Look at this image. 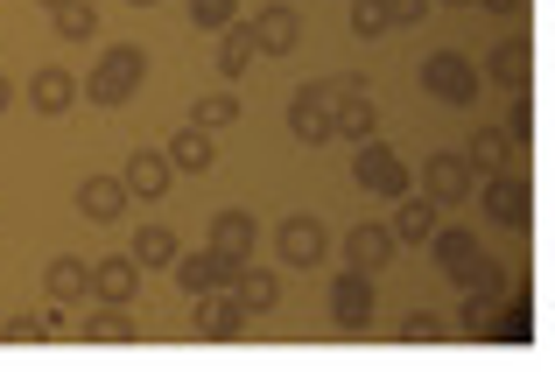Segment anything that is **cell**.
<instances>
[{"label":"cell","mask_w":555,"mask_h":372,"mask_svg":"<svg viewBox=\"0 0 555 372\" xmlns=\"http://www.w3.org/2000/svg\"><path fill=\"white\" fill-rule=\"evenodd\" d=\"M422 197H436V204H464L472 197V169H464V155H429L422 162Z\"/></svg>","instance_id":"cell-11"},{"label":"cell","mask_w":555,"mask_h":372,"mask_svg":"<svg viewBox=\"0 0 555 372\" xmlns=\"http://www.w3.org/2000/svg\"><path fill=\"white\" fill-rule=\"evenodd\" d=\"M190 337H211V345H225V337H240L246 331V309L232 303V288H204V295H190Z\"/></svg>","instance_id":"cell-7"},{"label":"cell","mask_w":555,"mask_h":372,"mask_svg":"<svg viewBox=\"0 0 555 372\" xmlns=\"http://www.w3.org/2000/svg\"><path fill=\"white\" fill-rule=\"evenodd\" d=\"M254 211H218L211 218V253H225V260H254Z\"/></svg>","instance_id":"cell-20"},{"label":"cell","mask_w":555,"mask_h":372,"mask_svg":"<svg viewBox=\"0 0 555 372\" xmlns=\"http://www.w3.org/2000/svg\"><path fill=\"white\" fill-rule=\"evenodd\" d=\"M232 120H240V99H232V92H211V99L190 106V127H204V133H218V127H232Z\"/></svg>","instance_id":"cell-32"},{"label":"cell","mask_w":555,"mask_h":372,"mask_svg":"<svg viewBox=\"0 0 555 372\" xmlns=\"http://www.w3.org/2000/svg\"><path fill=\"white\" fill-rule=\"evenodd\" d=\"M443 331H450V323L436 317V309H408V317H401V337H408V345H443Z\"/></svg>","instance_id":"cell-33"},{"label":"cell","mask_w":555,"mask_h":372,"mask_svg":"<svg viewBox=\"0 0 555 372\" xmlns=\"http://www.w3.org/2000/svg\"><path fill=\"white\" fill-rule=\"evenodd\" d=\"M85 295L134 309V295H141V267L127 260V253H113V260H92V274H85Z\"/></svg>","instance_id":"cell-9"},{"label":"cell","mask_w":555,"mask_h":372,"mask_svg":"<svg viewBox=\"0 0 555 372\" xmlns=\"http://www.w3.org/2000/svg\"><path fill=\"white\" fill-rule=\"evenodd\" d=\"M352 183H359V190H373V197H408V162L393 155L387 141H359Z\"/></svg>","instance_id":"cell-5"},{"label":"cell","mask_w":555,"mask_h":372,"mask_svg":"<svg viewBox=\"0 0 555 372\" xmlns=\"http://www.w3.org/2000/svg\"><path fill=\"white\" fill-rule=\"evenodd\" d=\"M78 211L92 218V226H120L127 183H120V176H85V183H78Z\"/></svg>","instance_id":"cell-15"},{"label":"cell","mask_w":555,"mask_h":372,"mask_svg":"<svg viewBox=\"0 0 555 372\" xmlns=\"http://www.w3.org/2000/svg\"><path fill=\"white\" fill-rule=\"evenodd\" d=\"M478 211H486L492 226H506V232H528V226H534V197H528V183H520V169L486 176V190H478Z\"/></svg>","instance_id":"cell-4"},{"label":"cell","mask_w":555,"mask_h":372,"mask_svg":"<svg viewBox=\"0 0 555 372\" xmlns=\"http://www.w3.org/2000/svg\"><path fill=\"white\" fill-rule=\"evenodd\" d=\"M506 162H514V141H506L500 127H478L472 147H464V169H492V176H500Z\"/></svg>","instance_id":"cell-25"},{"label":"cell","mask_w":555,"mask_h":372,"mask_svg":"<svg viewBox=\"0 0 555 372\" xmlns=\"http://www.w3.org/2000/svg\"><path fill=\"white\" fill-rule=\"evenodd\" d=\"M422 92H436L443 106H472V99H478V64H472L464 50L422 56Z\"/></svg>","instance_id":"cell-3"},{"label":"cell","mask_w":555,"mask_h":372,"mask_svg":"<svg viewBox=\"0 0 555 372\" xmlns=\"http://www.w3.org/2000/svg\"><path fill=\"white\" fill-rule=\"evenodd\" d=\"M8 106H14V85H8V78H0V113H8Z\"/></svg>","instance_id":"cell-41"},{"label":"cell","mask_w":555,"mask_h":372,"mask_svg":"<svg viewBox=\"0 0 555 372\" xmlns=\"http://www.w3.org/2000/svg\"><path fill=\"white\" fill-rule=\"evenodd\" d=\"M274 246H282V260H288V267H317L331 240H324V226H317V218H288V226L274 232Z\"/></svg>","instance_id":"cell-18"},{"label":"cell","mask_w":555,"mask_h":372,"mask_svg":"<svg viewBox=\"0 0 555 372\" xmlns=\"http://www.w3.org/2000/svg\"><path fill=\"white\" fill-rule=\"evenodd\" d=\"M141 78H149V50H141V42H120V50H106L92 64L85 99H92V106H127V99L141 92Z\"/></svg>","instance_id":"cell-1"},{"label":"cell","mask_w":555,"mask_h":372,"mask_svg":"<svg viewBox=\"0 0 555 372\" xmlns=\"http://www.w3.org/2000/svg\"><path fill=\"white\" fill-rule=\"evenodd\" d=\"M127 8H155V0H127Z\"/></svg>","instance_id":"cell-43"},{"label":"cell","mask_w":555,"mask_h":372,"mask_svg":"<svg viewBox=\"0 0 555 372\" xmlns=\"http://www.w3.org/2000/svg\"><path fill=\"white\" fill-rule=\"evenodd\" d=\"M50 22H56V36H64V42H92L99 36V8H92V0H56Z\"/></svg>","instance_id":"cell-26"},{"label":"cell","mask_w":555,"mask_h":372,"mask_svg":"<svg viewBox=\"0 0 555 372\" xmlns=\"http://www.w3.org/2000/svg\"><path fill=\"white\" fill-rule=\"evenodd\" d=\"M42 8H56V0H42Z\"/></svg>","instance_id":"cell-44"},{"label":"cell","mask_w":555,"mask_h":372,"mask_svg":"<svg viewBox=\"0 0 555 372\" xmlns=\"http://www.w3.org/2000/svg\"><path fill=\"white\" fill-rule=\"evenodd\" d=\"M352 36H387V8L379 0H352Z\"/></svg>","instance_id":"cell-35"},{"label":"cell","mask_w":555,"mask_h":372,"mask_svg":"<svg viewBox=\"0 0 555 372\" xmlns=\"http://www.w3.org/2000/svg\"><path fill=\"white\" fill-rule=\"evenodd\" d=\"M436 226H443V204H436V197H415V190H408V197H401V211L387 218L393 246H422V240H429Z\"/></svg>","instance_id":"cell-14"},{"label":"cell","mask_w":555,"mask_h":372,"mask_svg":"<svg viewBox=\"0 0 555 372\" xmlns=\"http://www.w3.org/2000/svg\"><path fill=\"white\" fill-rule=\"evenodd\" d=\"M120 183H127V197H163L169 183H177V169H169V155H155V147H141L134 162L120 169Z\"/></svg>","instance_id":"cell-19"},{"label":"cell","mask_w":555,"mask_h":372,"mask_svg":"<svg viewBox=\"0 0 555 372\" xmlns=\"http://www.w3.org/2000/svg\"><path fill=\"white\" fill-rule=\"evenodd\" d=\"M492 317H500V295H472V288H464L457 331H464V337H492Z\"/></svg>","instance_id":"cell-31"},{"label":"cell","mask_w":555,"mask_h":372,"mask_svg":"<svg viewBox=\"0 0 555 372\" xmlns=\"http://www.w3.org/2000/svg\"><path fill=\"white\" fill-rule=\"evenodd\" d=\"M486 70L506 85V92H528V42H520V36H506L500 50H492V64H486Z\"/></svg>","instance_id":"cell-27"},{"label":"cell","mask_w":555,"mask_h":372,"mask_svg":"<svg viewBox=\"0 0 555 372\" xmlns=\"http://www.w3.org/2000/svg\"><path fill=\"white\" fill-rule=\"evenodd\" d=\"M85 337H92V345H127V337H141V323H134V309L99 303L92 317H85Z\"/></svg>","instance_id":"cell-24"},{"label":"cell","mask_w":555,"mask_h":372,"mask_svg":"<svg viewBox=\"0 0 555 372\" xmlns=\"http://www.w3.org/2000/svg\"><path fill=\"white\" fill-rule=\"evenodd\" d=\"M443 8H478V0H443Z\"/></svg>","instance_id":"cell-42"},{"label":"cell","mask_w":555,"mask_h":372,"mask_svg":"<svg viewBox=\"0 0 555 372\" xmlns=\"http://www.w3.org/2000/svg\"><path fill=\"white\" fill-rule=\"evenodd\" d=\"M246 28H254V50L260 56H288V50H296V36H302V14L288 8V0H268Z\"/></svg>","instance_id":"cell-10"},{"label":"cell","mask_w":555,"mask_h":372,"mask_svg":"<svg viewBox=\"0 0 555 372\" xmlns=\"http://www.w3.org/2000/svg\"><path fill=\"white\" fill-rule=\"evenodd\" d=\"M373 127H379V106H373V92H366V78H331V141H373Z\"/></svg>","instance_id":"cell-2"},{"label":"cell","mask_w":555,"mask_h":372,"mask_svg":"<svg viewBox=\"0 0 555 372\" xmlns=\"http://www.w3.org/2000/svg\"><path fill=\"white\" fill-rule=\"evenodd\" d=\"M36 331H42V337H64V303H50V309H42V317H36Z\"/></svg>","instance_id":"cell-39"},{"label":"cell","mask_w":555,"mask_h":372,"mask_svg":"<svg viewBox=\"0 0 555 372\" xmlns=\"http://www.w3.org/2000/svg\"><path fill=\"white\" fill-rule=\"evenodd\" d=\"M28 106L36 113H70L78 106V78H70L64 64H42L36 78H28Z\"/></svg>","instance_id":"cell-16"},{"label":"cell","mask_w":555,"mask_h":372,"mask_svg":"<svg viewBox=\"0 0 555 372\" xmlns=\"http://www.w3.org/2000/svg\"><path fill=\"white\" fill-rule=\"evenodd\" d=\"M232 267H240V260H225V253L204 246V253H177V260H169V274L183 281V295H204V288H225Z\"/></svg>","instance_id":"cell-12"},{"label":"cell","mask_w":555,"mask_h":372,"mask_svg":"<svg viewBox=\"0 0 555 372\" xmlns=\"http://www.w3.org/2000/svg\"><path fill=\"white\" fill-rule=\"evenodd\" d=\"M240 22V0H190V28H225Z\"/></svg>","instance_id":"cell-34"},{"label":"cell","mask_w":555,"mask_h":372,"mask_svg":"<svg viewBox=\"0 0 555 372\" xmlns=\"http://www.w3.org/2000/svg\"><path fill=\"white\" fill-rule=\"evenodd\" d=\"M429 253H436V260H443V274L457 281L464 267L478 260V232H464V226H436V232H429Z\"/></svg>","instance_id":"cell-22"},{"label":"cell","mask_w":555,"mask_h":372,"mask_svg":"<svg viewBox=\"0 0 555 372\" xmlns=\"http://www.w3.org/2000/svg\"><path fill=\"white\" fill-rule=\"evenodd\" d=\"M177 232H169V226H141L134 232V253H127V260H134V267H169V260H177Z\"/></svg>","instance_id":"cell-28"},{"label":"cell","mask_w":555,"mask_h":372,"mask_svg":"<svg viewBox=\"0 0 555 372\" xmlns=\"http://www.w3.org/2000/svg\"><path fill=\"white\" fill-rule=\"evenodd\" d=\"M225 288H232V303H240L246 317H268V309L282 303V281H274L268 267H254V260H240V267H232V281H225Z\"/></svg>","instance_id":"cell-13"},{"label":"cell","mask_w":555,"mask_h":372,"mask_svg":"<svg viewBox=\"0 0 555 372\" xmlns=\"http://www.w3.org/2000/svg\"><path fill=\"white\" fill-rule=\"evenodd\" d=\"M506 141H514V147H528V133H534V106H528V99H514V113H506Z\"/></svg>","instance_id":"cell-36"},{"label":"cell","mask_w":555,"mask_h":372,"mask_svg":"<svg viewBox=\"0 0 555 372\" xmlns=\"http://www.w3.org/2000/svg\"><path fill=\"white\" fill-rule=\"evenodd\" d=\"M387 260H393V232H387V226H373V218H366V226L345 232V267L373 274V267H387Z\"/></svg>","instance_id":"cell-17"},{"label":"cell","mask_w":555,"mask_h":372,"mask_svg":"<svg viewBox=\"0 0 555 372\" xmlns=\"http://www.w3.org/2000/svg\"><path fill=\"white\" fill-rule=\"evenodd\" d=\"M218 36H225V50H218V70H225V78H246V64H254V28H246V22H225V28H218Z\"/></svg>","instance_id":"cell-29"},{"label":"cell","mask_w":555,"mask_h":372,"mask_svg":"<svg viewBox=\"0 0 555 372\" xmlns=\"http://www.w3.org/2000/svg\"><path fill=\"white\" fill-rule=\"evenodd\" d=\"M373 281L359 274V267H345L338 281H331V323H338V331H352V337H366L373 331Z\"/></svg>","instance_id":"cell-6"},{"label":"cell","mask_w":555,"mask_h":372,"mask_svg":"<svg viewBox=\"0 0 555 372\" xmlns=\"http://www.w3.org/2000/svg\"><path fill=\"white\" fill-rule=\"evenodd\" d=\"M0 337H8V345H36V317H8V331H0Z\"/></svg>","instance_id":"cell-38"},{"label":"cell","mask_w":555,"mask_h":372,"mask_svg":"<svg viewBox=\"0 0 555 372\" xmlns=\"http://www.w3.org/2000/svg\"><path fill=\"white\" fill-rule=\"evenodd\" d=\"M85 274H92V267L78 260V253H56L50 267H42V288H50V303H85Z\"/></svg>","instance_id":"cell-23"},{"label":"cell","mask_w":555,"mask_h":372,"mask_svg":"<svg viewBox=\"0 0 555 372\" xmlns=\"http://www.w3.org/2000/svg\"><path fill=\"white\" fill-rule=\"evenodd\" d=\"M379 8H387V28H401V22H422L436 0H379Z\"/></svg>","instance_id":"cell-37"},{"label":"cell","mask_w":555,"mask_h":372,"mask_svg":"<svg viewBox=\"0 0 555 372\" xmlns=\"http://www.w3.org/2000/svg\"><path fill=\"white\" fill-rule=\"evenodd\" d=\"M478 8H492V14H514V8H520V0H478Z\"/></svg>","instance_id":"cell-40"},{"label":"cell","mask_w":555,"mask_h":372,"mask_svg":"<svg viewBox=\"0 0 555 372\" xmlns=\"http://www.w3.org/2000/svg\"><path fill=\"white\" fill-rule=\"evenodd\" d=\"M163 155H169V169H183V176H204V169H211V162H218V147H211V133H204V127H177V141H169L163 147Z\"/></svg>","instance_id":"cell-21"},{"label":"cell","mask_w":555,"mask_h":372,"mask_svg":"<svg viewBox=\"0 0 555 372\" xmlns=\"http://www.w3.org/2000/svg\"><path fill=\"white\" fill-rule=\"evenodd\" d=\"M457 288H472V295H506V267L492 260L486 246H478V260H472V267L457 274Z\"/></svg>","instance_id":"cell-30"},{"label":"cell","mask_w":555,"mask_h":372,"mask_svg":"<svg viewBox=\"0 0 555 372\" xmlns=\"http://www.w3.org/2000/svg\"><path fill=\"white\" fill-rule=\"evenodd\" d=\"M288 133H296L302 147L331 141V85H302V92L288 99Z\"/></svg>","instance_id":"cell-8"}]
</instances>
